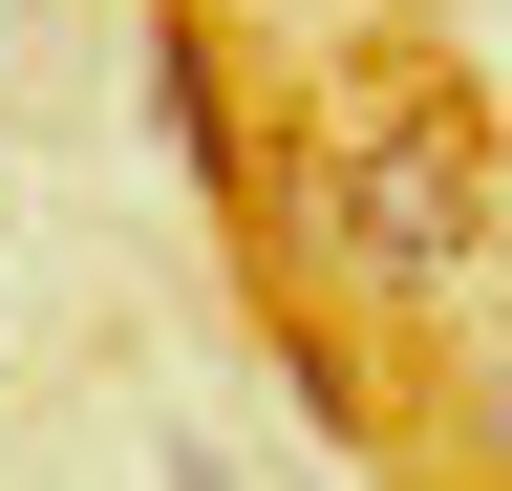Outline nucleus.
Listing matches in <instances>:
<instances>
[{
  "mask_svg": "<svg viewBox=\"0 0 512 491\" xmlns=\"http://www.w3.org/2000/svg\"><path fill=\"white\" fill-rule=\"evenodd\" d=\"M299 214H320V257L384 321H448L491 278V129H470V86H342L320 150H299Z\"/></svg>",
  "mask_w": 512,
  "mask_h": 491,
  "instance_id": "1",
  "label": "nucleus"
},
{
  "mask_svg": "<svg viewBox=\"0 0 512 491\" xmlns=\"http://www.w3.org/2000/svg\"><path fill=\"white\" fill-rule=\"evenodd\" d=\"M150 129H171V171H192L214 214H256V129H235V65H214L192 0H150Z\"/></svg>",
  "mask_w": 512,
  "mask_h": 491,
  "instance_id": "2",
  "label": "nucleus"
},
{
  "mask_svg": "<svg viewBox=\"0 0 512 491\" xmlns=\"http://www.w3.org/2000/svg\"><path fill=\"white\" fill-rule=\"evenodd\" d=\"M256 321H278V385H299L320 427H363V363H342V342H320V321H299V299H256Z\"/></svg>",
  "mask_w": 512,
  "mask_h": 491,
  "instance_id": "3",
  "label": "nucleus"
},
{
  "mask_svg": "<svg viewBox=\"0 0 512 491\" xmlns=\"http://www.w3.org/2000/svg\"><path fill=\"white\" fill-rule=\"evenodd\" d=\"M491 449H512V385H491Z\"/></svg>",
  "mask_w": 512,
  "mask_h": 491,
  "instance_id": "4",
  "label": "nucleus"
}]
</instances>
